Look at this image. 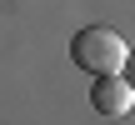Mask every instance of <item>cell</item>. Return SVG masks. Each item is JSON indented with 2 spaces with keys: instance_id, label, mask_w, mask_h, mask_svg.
Wrapping results in <instances>:
<instances>
[{
  "instance_id": "cell-1",
  "label": "cell",
  "mask_w": 135,
  "mask_h": 125,
  "mask_svg": "<svg viewBox=\"0 0 135 125\" xmlns=\"http://www.w3.org/2000/svg\"><path fill=\"white\" fill-rule=\"evenodd\" d=\"M70 60H75L85 75H125L130 45H125V35L110 30V25H85V30L70 40Z\"/></svg>"
},
{
  "instance_id": "cell-2",
  "label": "cell",
  "mask_w": 135,
  "mask_h": 125,
  "mask_svg": "<svg viewBox=\"0 0 135 125\" xmlns=\"http://www.w3.org/2000/svg\"><path fill=\"white\" fill-rule=\"evenodd\" d=\"M90 105H95V115H105V120H125V115L135 110V85L125 80V75H95Z\"/></svg>"
},
{
  "instance_id": "cell-3",
  "label": "cell",
  "mask_w": 135,
  "mask_h": 125,
  "mask_svg": "<svg viewBox=\"0 0 135 125\" xmlns=\"http://www.w3.org/2000/svg\"><path fill=\"white\" fill-rule=\"evenodd\" d=\"M125 80H130V85H135V55H130V60H125Z\"/></svg>"
}]
</instances>
